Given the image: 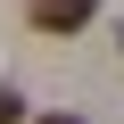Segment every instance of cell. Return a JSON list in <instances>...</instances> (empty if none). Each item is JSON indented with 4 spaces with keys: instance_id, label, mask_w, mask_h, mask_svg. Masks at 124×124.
I'll return each mask as SVG.
<instances>
[{
    "instance_id": "cell-2",
    "label": "cell",
    "mask_w": 124,
    "mask_h": 124,
    "mask_svg": "<svg viewBox=\"0 0 124 124\" xmlns=\"http://www.w3.org/2000/svg\"><path fill=\"white\" fill-rule=\"evenodd\" d=\"M17 116H25V99H17L8 83H0V124H17Z\"/></svg>"
},
{
    "instance_id": "cell-1",
    "label": "cell",
    "mask_w": 124,
    "mask_h": 124,
    "mask_svg": "<svg viewBox=\"0 0 124 124\" xmlns=\"http://www.w3.org/2000/svg\"><path fill=\"white\" fill-rule=\"evenodd\" d=\"M25 17H33L41 33H75V25L91 17V0H25Z\"/></svg>"
},
{
    "instance_id": "cell-3",
    "label": "cell",
    "mask_w": 124,
    "mask_h": 124,
    "mask_svg": "<svg viewBox=\"0 0 124 124\" xmlns=\"http://www.w3.org/2000/svg\"><path fill=\"white\" fill-rule=\"evenodd\" d=\"M41 124H83V116H41Z\"/></svg>"
}]
</instances>
